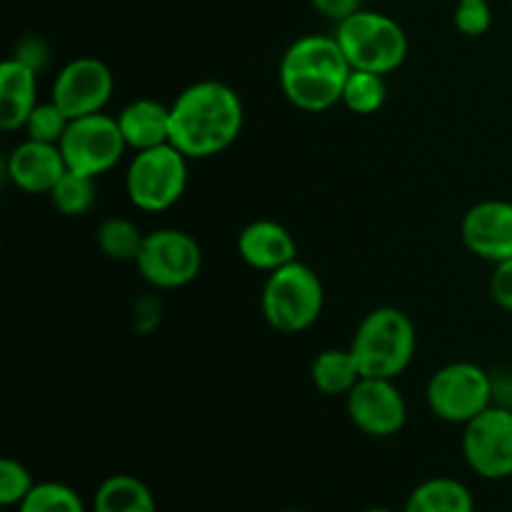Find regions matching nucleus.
I'll list each match as a JSON object with an SVG mask.
<instances>
[{
	"label": "nucleus",
	"mask_w": 512,
	"mask_h": 512,
	"mask_svg": "<svg viewBox=\"0 0 512 512\" xmlns=\"http://www.w3.org/2000/svg\"><path fill=\"white\" fill-rule=\"evenodd\" d=\"M188 155L173 143L140 150L125 170V193L138 210L165 213L183 200L188 190Z\"/></svg>",
	"instance_id": "nucleus-6"
},
{
	"label": "nucleus",
	"mask_w": 512,
	"mask_h": 512,
	"mask_svg": "<svg viewBox=\"0 0 512 512\" xmlns=\"http://www.w3.org/2000/svg\"><path fill=\"white\" fill-rule=\"evenodd\" d=\"M453 23L458 33H463L465 38H480L493 25V8H490L488 0H458L455 3Z\"/></svg>",
	"instance_id": "nucleus-27"
},
{
	"label": "nucleus",
	"mask_w": 512,
	"mask_h": 512,
	"mask_svg": "<svg viewBox=\"0 0 512 512\" xmlns=\"http://www.w3.org/2000/svg\"><path fill=\"white\" fill-rule=\"evenodd\" d=\"M310 5L333 23H343L345 18L363 10V0H310Z\"/></svg>",
	"instance_id": "nucleus-29"
},
{
	"label": "nucleus",
	"mask_w": 512,
	"mask_h": 512,
	"mask_svg": "<svg viewBox=\"0 0 512 512\" xmlns=\"http://www.w3.org/2000/svg\"><path fill=\"white\" fill-rule=\"evenodd\" d=\"M125 150H128V143L120 133L118 118L105 115V110L73 118L60 140V153L68 170L90 175V178L110 173L123 160Z\"/></svg>",
	"instance_id": "nucleus-9"
},
{
	"label": "nucleus",
	"mask_w": 512,
	"mask_h": 512,
	"mask_svg": "<svg viewBox=\"0 0 512 512\" xmlns=\"http://www.w3.org/2000/svg\"><path fill=\"white\" fill-rule=\"evenodd\" d=\"M93 512H158V503L143 480L130 473H115L95 490Z\"/></svg>",
	"instance_id": "nucleus-20"
},
{
	"label": "nucleus",
	"mask_w": 512,
	"mask_h": 512,
	"mask_svg": "<svg viewBox=\"0 0 512 512\" xmlns=\"http://www.w3.org/2000/svg\"><path fill=\"white\" fill-rule=\"evenodd\" d=\"M70 115L60 108L55 100H40L38 105L33 108V113L28 115L23 125L25 138L30 140H40V143H50V145H60L63 140L65 130L70 125Z\"/></svg>",
	"instance_id": "nucleus-25"
},
{
	"label": "nucleus",
	"mask_w": 512,
	"mask_h": 512,
	"mask_svg": "<svg viewBox=\"0 0 512 512\" xmlns=\"http://www.w3.org/2000/svg\"><path fill=\"white\" fill-rule=\"evenodd\" d=\"M455 3H458V0H455Z\"/></svg>",
	"instance_id": "nucleus-33"
},
{
	"label": "nucleus",
	"mask_w": 512,
	"mask_h": 512,
	"mask_svg": "<svg viewBox=\"0 0 512 512\" xmlns=\"http://www.w3.org/2000/svg\"><path fill=\"white\" fill-rule=\"evenodd\" d=\"M465 248L480 260L498 265L512 258V203L488 198L470 205L460 220Z\"/></svg>",
	"instance_id": "nucleus-13"
},
{
	"label": "nucleus",
	"mask_w": 512,
	"mask_h": 512,
	"mask_svg": "<svg viewBox=\"0 0 512 512\" xmlns=\"http://www.w3.org/2000/svg\"><path fill=\"white\" fill-rule=\"evenodd\" d=\"M18 512H88L78 490L58 480L35 483L28 498L18 505Z\"/></svg>",
	"instance_id": "nucleus-24"
},
{
	"label": "nucleus",
	"mask_w": 512,
	"mask_h": 512,
	"mask_svg": "<svg viewBox=\"0 0 512 512\" xmlns=\"http://www.w3.org/2000/svg\"><path fill=\"white\" fill-rule=\"evenodd\" d=\"M510 408H512V405H510Z\"/></svg>",
	"instance_id": "nucleus-34"
},
{
	"label": "nucleus",
	"mask_w": 512,
	"mask_h": 512,
	"mask_svg": "<svg viewBox=\"0 0 512 512\" xmlns=\"http://www.w3.org/2000/svg\"><path fill=\"white\" fill-rule=\"evenodd\" d=\"M403 512H475V498L465 483L438 475L415 485Z\"/></svg>",
	"instance_id": "nucleus-18"
},
{
	"label": "nucleus",
	"mask_w": 512,
	"mask_h": 512,
	"mask_svg": "<svg viewBox=\"0 0 512 512\" xmlns=\"http://www.w3.org/2000/svg\"><path fill=\"white\" fill-rule=\"evenodd\" d=\"M340 48L353 70L390 75L408 60V33L390 15L378 10H358L335 28Z\"/></svg>",
	"instance_id": "nucleus-5"
},
{
	"label": "nucleus",
	"mask_w": 512,
	"mask_h": 512,
	"mask_svg": "<svg viewBox=\"0 0 512 512\" xmlns=\"http://www.w3.org/2000/svg\"><path fill=\"white\" fill-rule=\"evenodd\" d=\"M325 308V288L310 265L293 260L268 273L260 293L265 323L283 335H298L313 328Z\"/></svg>",
	"instance_id": "nucleus-4"
},
{
	"label": "nucleus",
	"mask_w": 512,
	"mask_h": 512,
	"mask_svg": "<svg viewBox=\"0 0 512 512\" xmlns=\"http://www.w3.org/2000/svg\"><path fill=\"white\" fill-rule=\"evenodd\" d=\"M348 418L370 438H393L408 423V403L403 390L388 378H360L345 395Z\"/></svg>",
	"instance_id": "nucleus-12"
},
{
	"label": "nucleus",
	"mask_w": 512,
	"mask_h": 512,
	"mask_svg": "<svg viewBox=\"0 0 512 512\" xmlns=\"http://www.w3.org/2000/svg\"><path fill=\"white\" fill-rule=\"evenodd\" d=\"M388 100L385 75L370 70H350L343 88V105L355 115H373Z\"/></svg>",
	"instance_id": "nucleus-23"
},
{
	"label": "nucleus",
	"mask_w": 512,
	"mask_h": 512,
	"mask_svg": "<svg viewBox=\"0 0 512 512\" xmlns=\"http://www.w3.org/2000/svg\"><path fill=\"white\" fill-rule=\"evenodd\" d=\"M65 170H68V165L60 153V145L40 143V140L30 138L15 145L8 155V163H5L10 183L30 195H48L55 188V183L63 178Z\"/></svg>",
	"instance_id": "nucleus-14"
},
{
	"label": "nucleus",
	"mask_w": 512,
	"mask_h": 512,
	"mask_svg": "<svg viewBox=\"0 0 512 512\" xmlns=\"http://www.w3.org/2000/svg\"><path fill=\"white\" fill-rule=\"evenodd\" d=\"M15 58L23 60V63H28L30 68L40 73L45 68V63H48V48H45L43 40H25V43H20Z\"/></svg>",
	"instance_id": "nucleus-30"
},
{
	"label": "nucleus",
	"mask_w": 512,
	"mask_h": 512,
	"mask_svg": "<svg viewBox=\"0 0 512 512\" xmlns=\"http://www.w3.org/2000/svg\"><path fill=\"white\" fill-rule=\"evenodd\" d=\"M360 378L363 373H360L358 360L350 348L320 350L310 365V380H313L315 390L328 398H345L360 383Z\"/></svg>",
	"instance_id": "nucleus-19"
},
{
	"label": "nucleus",
	"mask_w": 512,
	"mask_h": 512,
	"mask_svg": "<svg viewBox=\"0 0 512 512\" xmlns=\"http://www.w3.org/2000/svg\"><path fill=\"white\" fill-rule=\"evenodd\" d=\"M360 512H403V510H395V508H388V505H373V508H365Z\"/></svg>",
	"instance_id": "nucleus-31"
},
{
	"label": "nucleus",
	"mask_w": 512,
	"mask_h": 512,
	"mask_svg": "<svg viewBox=\"0 0 512 512\" xmlns=\"http://www.w3.org/2000/svg\"><path fill=\"white\" fill-rule=\"evenodd\" d=\"M48 198L60 215L78 218V215L93 210L95 200H98V178L75 173V170H65L63 178L48 193Z\"/></svg>",
	"instance_id": "nucleus-22"
},
{
	"label": "nucleus",
	"mask_w": 512,
	"mask_h": 512,
	"mask_svg": "<svg viewBox=\"0 0 512 512\" xmlns=\"http://www.w3.org/2000/svg\"><path fill=\"white\" fill-rule=\"evenodd\" d=\"M283 512H310V510H300V508H290V510H283Z\"/></svg>",
	"instance_id": "nucleus-32"
},
{
	"label": "nucleus",
	"mask_w": 512,
	"mask_h": 512,
	"mask_svg": "<svg viewBox=\"0 0 512 512\" xmlns=\"http://www.w3.org/2000/svg\"><path fill=\"white\" fill-rule=\"evenodd\" d=\"M145 235L133 220L120 218V215H113V218H105L103 223L95 230V243H98L100 253L108 260H115V263H135L140 255V248L145 243Z\"/></svg>",
	"instance_id": "nucleus-21"
},
{
	"label": "nucleus",
	"mask_w": 512,
	"mask_h": 512,
	"mask_svg": "<svg viewBox=\"0 0 512 512\" xmlns=\"http://www.w3.org/2000/svg\"><path fill=\"white\" fill-rule=\"evenodd\" d=\"M35 488V480L30 470L20 460L3 458L0 460V503L5 508H18L30 490Z\"/></svg>",
	"instance_id": "nucleus-26"
},
{
	"label": "nucleus",
	"mask_w": 512,
	"mask_h": 512,
	"mask_svg": "<svg viewBox=\"0 0 512 512\" xmlns=\"http://www.w3.org/2000/svg\"><path fill=\"white\" fill-rule=\"evenodd\" d=\"M38 70L13 58L0 63V128L5 133L23 130L38 100Z\"/></svg>",
	"instance_id": "nucleus-16"
},
{
	"label": "nucleus",
	"mask_w": 512,
	"mask_h": 512,
	"mask_svg": "<svg viewBox=\"0 0 512 512\" xmlns=\"http://www.w3.org/2000/svg\"><path fill=\"white\" fill-rule=\"evenodd\" d=\"M238 255L250 268L260 270V273H273V270L298 260V243L283 223L260 218L240 230Z\"/></svg>",
	"instance_id": "nucleus-15"
},
{
	"label": "nucleus",
	"mask_w": 512,
	"mask_h": 512,
	"mask_svg": "<svg viewBox=\"0 0 512 512\" xmlns=\"http://www.w3.org/2000/svg\"><path fill=\"white\" fill-rule=\"evenodd\" d=\"M463 458L485 480L512 478V408L490 405L463 425Z\"/></svg>",
	"instance_id": "nucleus-10"
},
{
	"label": "nucleus",
	"mask_w": 512,
	"mask_h": 512,
	"mask_svg": "<svg viewBox=\"0 0 512 512\" xmlns=\"http://www.w3.org/2000/svg\"><path fill=\"white\" fill-rule=\"evenodd\" d=\"M350 63L333 35H303L280 58L278 83L290 105L305 113H325L343 103Z\"/></svg>",
	"instance_id": "nucleus-2"
},
{
	"label": "nucleus",
	"mask_w": 512,
	"mask_h": 512,
	"mask_svg": "<svg viewBox=\"0 0 512 512\" xmlns=\"http://www.w3.org/2000/svg\"><path fill=\"white\" fill-rule=\"evenodd\" d=\"M495 385L488 370L478 363H448L435 370L425 388L430 413L450 425H468L493 405Z\"/></svg>",
	"instance_id": "nucleus-7"
},
{
	"label": "nucleus",
	"mask_w": 512,
	"mask_h": 512,
	"mask_svg": "<svg viewBox=\"0 0 512 512\" xmlns=\"http://www.w3.org/2000/svg\"><path fill=\"white\" fill-rule=\"evenodd\" d=\"M490 295H493L495 305L512 313V258L503 260L493 268V278H490Z\"/></svg>",
	"instance_id": "nucleus-28"
},
{
	"label": "nucleus",
	"mask_w": 512,
	"mask_h": 512,
	"mask_svg": "<svg viewBox=\"0 0 512 512\" xmlns=\"http://www.w3.org/2000/svg\"><path fill=\"white\" fill-rule=\"evenodd\" d=\"M418 348V333L405 310L380 305L358 323L353 350L363 378L398 380L410 368Z\"/></svg>",
	"instance_id": "nucleus-3"
},
{
	"label": "nucleus",
	"mask_w": 512,
	"mask_h": 512,
	"mask_svg": "<svg viewBox=\"0 0 512 512\" xmlns=\"http://www.w3.org/2000/svg\"><path fill=\"white\" fill-rule=\"evenodd\" d=\"M243 125L238 90L220 80H198L170 103V143L190 160L225 153L240 138Z\"/></svg>",
	"instance_id": "nucleus-1"
},
{
	"label": "nucleus",
	"mask_w": 512,
	"mask_h": 512,
	"mask_svg": "<svg viewBox=\"0 0 512 512\" xmlns=\"http://www.w3.org/2000/svg\"><path fill=\"white\" fill-rule=\"evenodd\" d=\"M135 268L153 288H185V285L195 283L203 270V248L185 230L158 228L145 235Z\"/></svg>",
	"instance_id": "nucleus-8"
},
{
	"label": "nucleus",
	"mask_w": 512,
	"mask_h": 512,
	"mask_svg": "<svg viewBox=\"0 0 512 512\" xmlns=\"http://www.w3.org/2000/svg\"><path fill=\"white\" fill-rule=\"evenodd\" d=\"M120 133L135 153L170 143V105L158 98H135L118 115Z\"/></svg>",
	"instance_id": "nucleus-17"
},
{
	"label": "nucleus",
	"mask_w": 512,
	"mask_h": 512,
	"mask_svg": "<svg viewBox=\"0 0 512 512\" xmlns=\"http://www.w3.org/2000/svg\"><path fill=\"white\" fill-rule=\"evenodd\" d=\"M115 93V78L108 63L93 55L68 60L55 75L50 100L60 105L70 118L103 113Z\"/></svg>",
	"instance_id": "nucleus-11"
}]
</instances>
